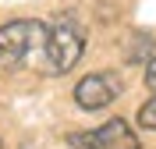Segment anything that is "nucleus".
Masks as SVG:
<instances>
[{
  "mask_svg": "<svg viewBox=\"0 0 156 149\" xmlns=\"http://www.w3.org/2000/svg\"><path fill=\"white\" fill-rule=\"evenodd\" d=\"M82 50H85V36L71 18H57L50 25V39H46V57H43V68L39 75L46 78H57V75H68L82 60Z\"/></svg>",
  "mask_w": 156,
  "mask_h": 149,
  "instance_id": "nucleus-1",
  "label": "nucleus"
},
{
  "mask_svg": "<svg viewBox=\"0 0 156 149\" xmlns=\"http://www.w3.org/2000/svg\"><path fill=\"white\" fill-rule=\"evenodd\" d=\"M39 29H43V21H32V18H18V21L0 25V68L4 71L29 68Z\"/></svg>",
  "mask_w": 156,
  "mask_h": 149,
  "instance_id": "nucleus-2",
  "label": "nucleus"
},
{
  "mask_svg": "<svg viewBox=\"0 0 156 149\" xmlns=\"http://www.w3.org/2000/svg\"><path fill=\"white\" fill-rule=\"evenodd\" d=\"M68 146L71 149H142L138 135L131 131V124L121 117L107 121V124H99L92 131H75L68 135Z\"/></svg>",
  "mask_w": 156,
  "mask_h": 149,
  "instance_id": "nucleus-3",
  "label": "nucleus"
},
{
  "mask_svg": "<svg viewBox=\"0 0 156 149\" xmlns=\"http://www.w3.org/2000/svg\"><path fill=\"white\" fill-rule=\"evenodd\" d=\"M117 92H121V78L114 71H96L75 85V103L82 110H103L117 99Z\"/></svg>",
  "mask_w": 156,
  "mask_h": 149,
  "instance_id": "nucleus-4",
  "label": "nucleus"
},
{
  "mask_svg": "<svg viewBox=\"0 0 156 149\" xmlns=\"http://www.w3.org/2000/svg\"><path fill=\"white\" fill-rule=\"evenodd\" d=\"M138 124H142V128H149V131H156V96L146 99V103L138 107Z\"/></svg>",
  "mask_w": 156,
  "mask_h": 149,
  "instance_id": "nucleus-5",
  "label": "nucleus"
},
{
  "mask_svg": "<svg viewBox=\"0 0 156 149\" xmlns=\"http://www.w3.org/2000/svg\"><path fill=\"white\" fill-rule=\"evenodd\" d=\"M146 85H149V89L156 92V57L149 60V68H146Z\"/></svg>",
  "mask_w": 156,
  "mask_h": 149,
  "instance_id": "nucleus-6",
  "label": "nucleus"
},
{
  "mask_svg": "<svg viewBox=\"0 0 156 149\" xmlns=\"http://www.w3.org/2000/svg\"><path fill=\"white\" fill-rule=\"evenodd\" d=\"M0 149H4V146H0Z\"/></svg>",
  "mask_w": 156,
  "mask_h": 149,
  "instance_id": "nucleus-7",
  "label": "nucleus"
}]
</instances>
